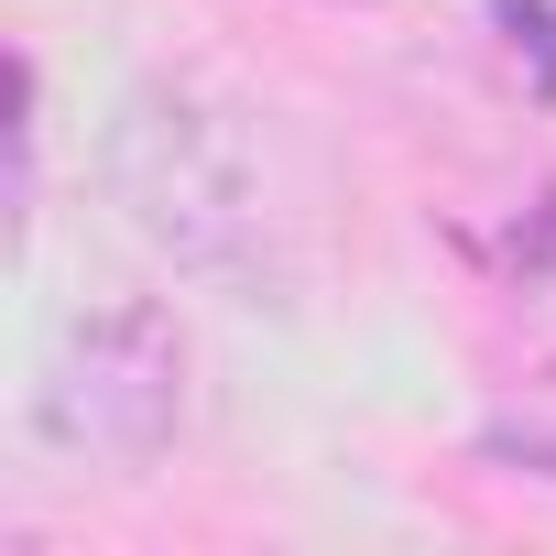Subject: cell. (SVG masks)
I'll return each mask as SVG.
<instances>
[{
  "label": "cell",
  "instance_id": "cell-1",
  "mask_svg": "<svg viewBox=\"0 0 556 556\" xmlns=\"http://www.w3.org/2000/svg\"><path fill=\"white\" fill-rule=\"evenodd\" d=\"M110 186L131 207V229L153 251H175L186 273L218 285H262L273 273V207H262V164L240 142L229 110H207L197 88H142L110 131Z\"/></svg>",
  "mask_w": 556,
  "mask_h": 556
},
{
  "label": "cell",
  "instance_id": "cell-2",
  "mask_svg": "<svg viewBox=\"0 0 556 556\" xmlns=\"http://www.w3.org/2000/svg\"><path fill=\"white\" fill-rule=\"evenodd\" d=\"M175 415H186V339L142 295L77 317L34 371V426L66 458H99V469H153Z\"/></svg>",
  "mask_w": 556,
  "mask_h": 556
},
{
  "label": "cell",
  "instance_id": "cell-3",
  "mask_svg": "<svg viewBox=\"0 0 556 556\" xmlns=\"http://www.w3.org/2000/svg\"><path fill=\"white\" fill-rule=\"evenodd\" d=\"M491 12H502V34L534 55V88L556 99V0H491Z\"/></svg>",
  "mask_w": 556,
  "mask_h": 556
},
{
  "label": "cell",
  "instance_id": "cell-4",
  "mask_svg": "<svg viewBox=\"0 0 556 556\" xmlns=\"http://www.w3.org/2000/svg\"><path fill=\"white\" fill-rule=\"evenodd\" d=\"M480 447H491V458H523V469H545V480H556V426H491Z\"/></svg>",
  "mask_w": 556,
  "mask_h": 556
}]
</instances>
